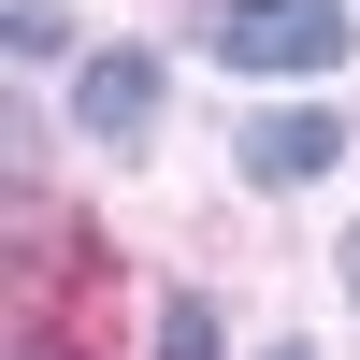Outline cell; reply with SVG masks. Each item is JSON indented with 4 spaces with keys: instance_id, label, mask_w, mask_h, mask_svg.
Masks as SVG:
<instances>
[{
    "instance_id": "cell-1",
    "label": "cell",
    "mask_w": 360,
    "mask_h": 360,
    "mask_svg": "<svg viewBox=\"0 0 360 360\" xmlns=\"http://www.w3.org/2000/svg\"><path fill=\"white\" fill-rule=\"evenodd\" d=\"M231 72H332L346 58V0H217Z\"/></svg>"
},
{
    "instance_id": "cell-2",
    "label": "cell",
    "mask_w": 360,
    "mask_h": 360,
    "mask_svg": "<svg viewBox=\"0 0 360 360\" xmlns=\"http://www.w3.org/2000/svg\"><path fill=\"white\" fill-rule=\"evenodd\" d=\"M346 159V115H259V130H245V173H274V188H288V173H332Z\"/></svg>"
},
{
    "instance_id": "cell-3",
    "label": "cell",
    "mask_w": 360,
    "mask_h": 360,
    "mask_svg": "<svg viewBox=\"0 0 360 360\" xmlns=\"http://www.w3.org/2000/svg\"><path fill=\"white\" fill-rule=\"evenodd\" d=\"M144 115H159V72H144V58H101V72H86V130L144 144Z\"/></svg>"
},
{
    "instance_id": "cell-4",
    "label": "cell",
    "mask_w": 360,
    "mask_h": 360,
    "mask_svg": "<svg viewBox=\"0 0 360 360\" xmlns=\"http://www.w3.org/2000/svg\"><path fill=\"white\" fill-rule=\"evenodd\" d=\"M346 288H360V231H346Z\"/></svg>"
}]
</instances>
